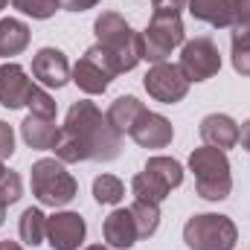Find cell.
I'll return each instance as SVG.
<instances>
[{"mask_svg":"<svg viewBox=\"0 0 250 250\" xmlns=\"http://www.w3.org/2000/svg\"><path fill=\"white\" fill-rule=\"evenodd\" d=\"M53 151L62 163H82V160L111 163L123 151V134L108 123V117L96 108V102L82 99L70 105Z\"/></svg>","mask_w":250,"mask_h":250,"instance_id":"obj_1","label":"cell"},{"mask_svg":"<svg viewBox=\"0 0 250 250\" xmlns=\"http://www.w3.org/2000/svg\"><path fill=\"white\" fill-rule=\"evenodd\" d=\"M93 32H96V44L84 56L99 62L111 76L131 73L143 62V32H134L123 15L102 12L93 21Z\"/></svg>","mask_w":250,"mask_h":250,"instance_id":"obj_2","label":"cell"},{"mask_svg":"<svg viewBox=\"0 0 250 250\" xmlns=\"http://www.w3.org/2000/svg\"><path fill=\"white\" fill-rule=\"evenodd\" d=\"M189 169L195 175V192L204 201H224L233 189L230 160L221 148L201 146L189 154Z\"/></svg>","mask_w":250,"mask_h":250,"instance_id":"obj_3","label":"cell"},{"mask_svg":"<svg viewBox=\"0 0 250 250\" xmlns=\"http://www.w3.org/2000/svg\"><path fill=\"white\" fill-rule=\"evenodd\" d=\"M29 187L38 204L44 207H67L76 195H79V184L76 178L64 169L59 157H41L32 163L29 169Z\"/></svg>","mask_w":250,"mask_h":250,"instance_id":"obj_4","label":"cell"},{"mask_svg":"<svg viewBox=\"0 0 250 250\" xmlns=\"http://www.w3.org/2000/svg\"><path fill=\"white\" fill-rule=\"evenodd\" d=\"M184 184V166L175 157H148L146 169L140 175H134L131 181V192L137 201H148V204H163L172 189H178Z\"/></svg>","mask_w":250,"mask_h":250,"instance_id":"obj_5","label":"cell"},{"mask_svg":"<svg viewBox=\"0 0 250 250\" xmlns=\"http://www.w3.org/2000/svg\"><path fill=\"white\" fill-rule=\"evenodd\" d=\"M184 242L189 250H233L239 230L221 212H198L184 224Z\"/></svg>","mask_w":250,"mask_h":250,"instance_id":"obj_6","label":"cell"},{"mask_svg":"<svg viewBox=\"0 0 250 250\" xmlns=\"http://www.w3.org/2000/svg\"><path fill=\"white\" fill-rule=\"evenodd\" d=\"M187 41V29L181 15L175 12H154L148 26L143 29V62L163 64L169 62V56L184 47Z\"/></svg>","mask_w":250,"mask_h":250,"instance_id":"obj_7","label":"cell"},{"mask_svg":"<svg viewBox=\"0 0 250 250\" xmlns=\"http://www.w3.org/2000/svg\"><path fill=\"white\" fill-rule=\"evenodd\" d=\"M178 67L184 70L189 84L192 82H207V79H212L221 70V53H218V47H215L212 38L198 35L192 41H184V47H181V64Z\"/></svg>","mask_w":250,"mask_h":250,"instance_id":"obj_8","label":"cell"},{"mask_svg":"<svg viewBox=\"0 0 250 250\" xmlns=\"http://www.w3.org/2000/svg\"><path fill=\"white\" fill-rule=\"evenodd\" d=\"M143 87L148 90L151 99L163 102V105H175L189 93V79L178 64H151L148 73L143 76Z\"/></svg>","mask_w":250,"mask_h":250,"instance_id":"obj_9","label":"cell"},{"mask_svg":"<svg viewBox=\"0 0 250 250\" xmlns=\"http://www.w3.org/2000/svg\"><path fill=\"white\" fill-rule=\"evenodd\" d=\"M87 236V224L79 212L62 209L56 215H47V242L53 250H79Z\"/></svg>","mask_w":250,"mask_h":250,"instance_id":"obj_10","label":"cell"},{"mask_svg":"<svg viewBox=\"0 0 250 250\" xmlns=\"http://www.w3.org/2000/svg\"><path fill=\"white\" fill-rule=\"evenodd\" d=\"M70 62L62 50L56 47H44L32 56V79L41 84V87H64L70 82Z\"/></svg>","mask_w":250,"mask_h":250,"instance_id":"obj_11","label":"cell"},{"mask_svg":"<svg viewBox=\"0 0 250 250\" xmlns=\"http://www.w3.org/2000/svg\"><path fill=\"white\" fill-rule=\"evenodd\" d=\"M131 140L143 148H166L172 140H175V128L172 123L163 117V114H154V111H143L137 117V123L131 125Z\"/></svg>","mask_w":250,"mask_h":250,"instance_id":"obj_12","label":"cell"},{"mask_svg":"<svg viewBox=\"0 0 250 250\" xmlns=\"http://www.w3.org/2000/svg\"><path fill=\"white\" fill-rule=\"evenodd\" d=\"M32 87H35V82L26 76V70L18 62L0 64V105L3 108H9V111L23 108Z\"/></svg>","mask_w":250,"mask_h":250,"instance_id":"obj_13","label":"cell"},{"mask_svg":"<svg viewBox=\"0 0 250 250\" xmlns=\"http://www.w3.org/2000/svg\"><path fill=\"white\" fill-rule=\"evenodd\" d=\"M198 134H201L204 146L227 151V148H236V143H239V123L227 114H209L201 120Z\"/></svg>","mask_w":250,"mask_h":250,"instance_id":"obj_14","label":"cell"},{"mask_svg":"<svg viewBox=\"0 0 250 250\" xmlns=\"http://www.w3.org/2000/svg\"><path fill=\"white\" fill-rule=\"evenodd\" d=\"M236 12H239V0H189V15L215 29L233 26Z\"/></svg>","mask_w":250,"mask_h":250,"instance_id":"obj_15","label":"cell"},{"mask_svg":"<svg viewBox=\"0 0 250 250\" xmlns=\"http://www.w3.org/2000/svg\"><path fill=\"white\" fill-rule=\"evenodd\" d=\"M70 82H76V87L84 90L87 96H96V93H105L111 87L114 76L99 62H93L90 56H82L76 62V67H73V73H70Z\"/></svg>","mask_w":250,"mask_h":250,"instance_id":"obj_16","label":"cell"},{"mask_svg":"<svg viewBox=\"0 0 250 250\" xmlns=\"http://www.w3.org/2000/svg\"><path fill=\"white\" fill-rule=\"evenodd\" d=\"M59 131L62 125H56V120L50 117H38V114H29L23 123H21V137L29 148L35 151H53L56 140H59Z\"/></svg>","mask_w":250,"mask_h":250,"instance_id":"obj_17","label":"cell"},{"mask_svg":"<svg viewBox=\"0 0 250 250\" xmlns=\"http://www.w3.org/2000/svg\"><path fill=\"white\" fill-rule=\"evenodd\" d=\"M102 236L108 242V248H117V250H131L137 245V224L131 218V209H114L105 224H102Z\"/></svg>","mask_w":250,"mask_h":250,"instance_id":"obj_18","label":"cell"},{"mask_svg":"<svg viewBox=\"0 0 250 250\" xmlns=\"http://www.w3.org/2000/svg\"><path fill=\"white\" fill-rule=\"evenodd\" d=\"M29 47V26L18 18H3L0 21V59L21 56Z\"/></svg>","mask_w":250,"mask_h":250,"instance_id":"obj_19","label":"cell"},{"mask_svg":"<svg viewBox=\"0 0 250 250\" xmlns=\"http://www.w3.org/2000/svg\"><path fill=\"white\" fill-rule=\"evenodd\" d=\"M143 111H146V105H143L137 96H120V99L111 102V108L105 111V117H108V123L114 125L120 134H128L131 125L137 123V117H140Z\"/></svg>","mask_w":250,"mask_h":250,"instance_id":"obj_20","label":"cell"},{"mask_svg":"<svg viewBox=\"0 0 250 250\" xmlns=\"http://www.w3.org/2000/svg\"><path fill=\"white\" fill-rule=\"evenodd\" d=\"M18 236L23 245L29 248H38L44 239H47V215L38 209V207H29L21 212V221H18Z\"/></svg>","mask_w":250,"mask_h":250,"instance_id":"obj_21","label":"cell"},{"mask_svg":"<svg viewBox=\"0 0 250 250\" xmlns=\"http://www.w3.org/2000/svg\"><path fill=\"white\" fill-rule=\"evenodd\" d=\"M131 209V218L137 224V236L140 239H151L160 227V204H148V201H137L128 207Z\"/></svg>","mask_w":250,"mask_h":250,"instance_id":"obj_22","label":"cell"},{"mask_svg":"<svg viewBox=\"0 0 250 250\" xmlns=\"http://www.w3.org/2000/svg\"><path fill=\"white\" fill-rule=\"evenodd\" d=\"M123 195H125V187L117 175H99V178L93 181V198H96V204L114 207V204L123 201Z\"/></svg>","mask_w":250,"mask_h":250,"instance_id":"obj_23","label":"cell"},{"mask_svg":"<svg viewBox=\"0 0 250 250\" xmlns=\"http://www.w3.org/2000/svg\"><path fill=\"white\" fill-rule=\"evenodd\" d=\"M21 15H29V18H35V21H47V18H53L59 9H62V3L59 0H9Z\"/></svg>","mask_w":250,"mask_h":250,"instance_id":"obj_24","label":"cell"},{"mask_svg":"<svg viewBox=\"0 0 250 250\" xmlns=\"http://www.w3.org/2000/svg\"><path fill=\"white\" fill-rule=\"evenodd\" d=\"M26 108H29V114L50 117V120H56V111H59L56 99H53V96L47 93V87H41V84L32 87V93H29V99H26Z\"/></svg>","mask_w":250,"mask_h":250,"instance_id":"obj_25","label":"cell"},{"mask_svg":"<svg viewBox=\"0 0 250 250\" xmlns=\"http://www.w3.org/2000/svg\"><path fill=\"white\" fill-rule=\"evenodd\" d=\"M230 59L239 76H250V38L230 35Z\"/></svg>","mask_w":250,"mask_h":250,"instance_id":"obj_26","label":"cell"},{"mask_svg":"<svg viewBox=\"0 0 250 250\" xmlns=\"http://www.w3.org/2000/svg\"><path fill=\"white\" fill-rule=\"evenodd\" d=\"M21 195H23V184H21V175L18 172H3L0 175V204H6V207H12V204H18L21 201Z\"/></svg>","mask_w":250,"mask_h":250,"instance_id":"obj_27","label":"cell"},{"mask_svg":"<svg viewBox=\"0 0 250 250\" xmlns=\"http://www.w3.org/2000/svg\"><path fill=\"white\" fill-rule=\"evenodd\" d=\"M233 35L250 38V0H239V12L233 21Z\"/></svg>","mask_w":250,"mask_h":250,"instance_id":"obj_28","label":"cell"},{"mask_svg":"<svg viewBox=\"0 0 250 250\" xmlns=\"http://www.w3.org/2000/svg\"><path fill=\"white\" fill-rule=\"evenodd\" d=\"M15 154V131L12 125L0 120V160H9Z\"/></svg>","mask_w":250,"mask_h":250,"instance_id":"obj_29","label":"cell"},{"mask_svg":"<svg viewBox=\"0 0 250 250\" xmlns=\"http://www.w3.org/2000/svg\"><path fill=\"white\" fill-rule=\"evenodd\" d=\"M151 6H154V12H175V15H181V9H187L189 0H151Z\"/></svg>","mask_w":250,"mask_h":250,"instance_id":"obj_30","label":"cell"},{"mask_svg":"<svg viewBox=\"0 0 250 250\" xmlns=\"http://www.w3.org/2000/svg\"><path fill=\"white\" fill-rule=\"evenodd\" d=\"M59 3H62V9H67V12H87L99 0H59Z\"/></svg>","mask_w":250,"mask_h":250,"instance_id":"obj_31","label":"cell"},{"mask_svg":"<svg viewBox=\"0 0 250 250\" xmlns=\"http://www.w3.org/2000/svg\"><path fill=\"white\" fill-rule=\"evenodd\" d=\"M239 143H242V148H248L250 151V120L239 125Z\"/></svg>","mask_w":250,"mask_h":250,"instance_id":"obj_32","label":"cell"},{"mask_svg":"<svg viewBox=\"0 0 250 250\" xmlns=\"http://www.w3.org/2000/svg\"><path fill=\"white\" fill-rule=\"evenodd\" d=\"M0 250H23L18 242H0Z\"/></svg>","mask_w":250,"mask_h":250,"instance_id":"obj_33","label":"cell"},{"mask_svg":"<svg viewBox=\"0 0 250 250\" xmlns=\"http://www.w3.org/2000/svg\"><path fill=\"white\" fill-rule=\"evenodd\" d=\"M3 221H6V204H0V227H3Z\"/></svg>","mask_w":250,"mask_h":250,"instance_id":"obj_34","label":"cell"},{"mask_svg":"<svg viewBox=\"0 0 250 250\" xmlns=\"http://www.w3.org/2000/svg\"><path fill=\"white\" fill-rule=\"evenodd\" d=\"M84 250H111L108 245H90V248H84Z\"/></svg>","mask_w":250,"mask_h":250,"instance_id":"obj_35","label":"cell"},{"mask_svg":"<svg viewBox=\"0 0 250 250\" xmlns=\"http://www.w3.org/2000/svg\"><path fill=\"white\" fill-rule=\"evenodd\" d=\"M6 3H9V0H0V9H6Z\"/></svg>","mask_w":250,"mask_h":250,"instance_id":"obj_36","label":"cell"},{"mask_svg":"<svg viewBox=\"0 0 250 250\" xmlns=\"http://www.w3.org/2000/svg\"><path fill=\"white\" fill-rule=\"evenodd\" d=\"M3 172H6V169H3V160H0V175H3Z\"/></svg>","mask_w":250,"mask_h":250,"instance_id":"obj_37","label":"cell"}]
</instances>
